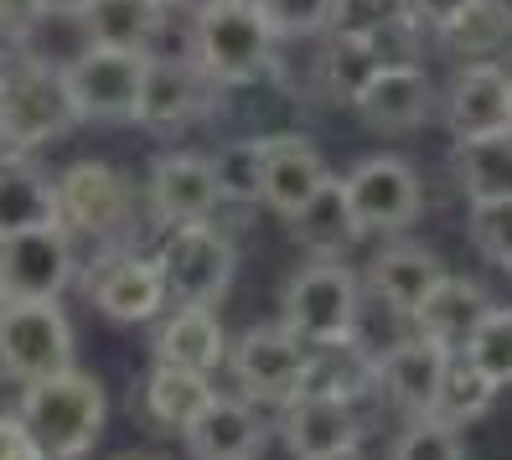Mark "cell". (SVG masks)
<instances>
[{
	"mask_svg": "<svg viewBox=\"0 0 512 460\" xmlns=\"http://www.w3.org/2000/svg\"><path fill=\"white\" fill-rule=\"evenodd\" d=\"M104 414H109L104 383L78 373V367H63V373H52V378L26 383L16 419L26 424V435L37 440V450L47 460H78L99 440Z\"/></svg>",
	"mask_w": 512,
	"mask_h": 460,
	"instance_id": "obj_1",
	"label": "cell"
},
{
	"mask_svg": "<svg viewBox=\"0 0 512 460\" xmlns=\"http://www.w3.org/2000/svg\"><path fill=\"white\" fill-rule=\"evenodd\" d=\"M73 99L63 68H47L42 57H26V63L0 68V145L6 150H32L42 140H57L73 130Z\"/></svg>",
	"mask_w": 512,
	"mask_h": 460,
	"instance_id": "obj_2",
	"label": "cell"
},
{
	"mask_svg": "<svg viewBox=\"0 0 512 460\" xmlns=\"http://www.w3.org/2000/svg\"><path fill=\"white\" fill-rule=\"evenodd\" d=\"M275 32L254 0H207L192 26V63L213 83H249L264 73Z\"/></svg>",
	"mask_w": 512,
	"mask_h": 460,
	"instance_id": "obj_3",
	"label": "cell"
},
{
	"mask_svg": "<svg viewBox=\"0 0 512 460\" xmlns=\"http://www.w3.org/2000/svg\"><path fill=\"white\" fill-rule=\"evenodd\" d=\"M145 63H150V52L140 47H109V42L78 47L63 63V83H68L78 119H135Z\"/></svg>",
	"mask_w": 512,
	"mask_h": 460,
	"instance_id": "obj_4",
	"label": "cell"
},
{
	"mask_svg": "<svg viewBox=\"0 0 512 460\" xmlns=\"http://www.w3.org/2000/svg\"><path fill=\"white\" fill-rule=\"evenodd\" d=\"M73 367V326L57 300H11L0 311V373L21 388Z\"/></svg>",
	"mask_w": 512,
	"mask_h": 460,
	"instance_id": "obj_5",
	"label": "cell"
},
{
	"mask_svg": "<svg viewBox=\"0 0 512 460\" xmlns=\"http://www.w3.org/2000/svg\"><path fill=\"white\" fill-rule=\"evenodd\" d=\"M357 321V280L337 259H316L285 285V326L306 347L347 342Z\"/></svg>",
	"mask_w": 512,
	"mask_h": 460,
	"instance_id": "obj_6",
	"label": "cell"
},
{
	"mask_svg": "<svg viewBox=\"0 0 512 460\" xmlns=\"http://www.w3.org/2000/svg\"><path fill=\"white\" fill-rule=\"evenodd\" d=\"M156 269L182 305H213L233 285V243L207 223H182L166 238Z\"/></svg>",
	"mask_w": 512,
	"mask_h": 460,
	"instance_id": "obj_7",
	"label": "cell"
},
{
	"mask_svg": "<svg viewBox=\"0 0 512 460\" xmlns=\"http://www.w3.org/2000/svg\"><path fill=\"white\" fill-rule=\"evenodd\" d=\"M73 280V233L68 228H26L0 238V290L6 300H57Z\"/></svg>",
	"mask_w": 512,
	"mask_h": 460,
	"instance_id": "obj_8",
	"label": "cell"
},
{
	"mask_svg": "<svg viewBox=\"0 0 512 460\" xmlns=\"http://www.w3.org/2000/svg\"><path fill=\"white\" fill-rule=\"evenodd\" d=\"M52 197H57V228L83 233V238H109L130 218L125 176L104 161H73L52 181Z\"/></svg>",
	"mask_w": 512,
	"mask_h": 460,
	"instance_id": "obj_9",
	"label": "cell"
},
{
	"mask_svg": "<svg viewBox=\"0 0 512 460\" xmlns=\"http://www.w3.org/2000/svg\"><path fill=\"white\" fill-rule=\"evenodd\" d=\"M233 378L254 398L290 404L295 393H306L311 352L290 326H254V331L238 336V347H233Z\"/></svg>",
	"mask_w": 512,
	"mask_h": 460,
	"instance_id": "obj_10",
	"label": "cell"
},
{
	"mask_svg": "<svg viewBox=\"0 0 512 460\" xmlns=\"http://www.w3.org/2000/svg\"><path fill=\"white\" fill-rule=\"evenodd\" d=\"M342 192H347L357 233L404 228V223L419 218V176L399 156H368V161H357L342 176Z\"/></svg>",
	"mask_w": 512,
	"mask_h": 460,
	"instance_id": "obj_11",
	"label": "cell"
},
{
	"mask_svg": "<svg viewBox=\"0 0 512 460\" xmlns=\"http://www.w3.org/2000/svg\"><path fill=\"white\" fill-rule=\"evenodd\" d=\"M280 440L295 460H326L337 450H352L363 445V419H357L352 398L342 393H295L285 404V419H280Z\"/></svg>",
	"mask_w": 512,
	"mask_h": 460,
	"instance_id": "obj_12",
	"label": "cell"
},
{
	"mask_svg": "<svg viewBox=\"0 0 512 460\" xmlns=\"http://www.w3.org/2000/svg\"><path fill=\"white\" fill-rule=\"evenodd\" d=\"M326 187V161L306 135H269L259 140V202L280 218H295Z\"/></svg>",
	"mask_w": 512,
	"mask_h": 460,
	"instance_id": "obj_13",
	"label": "cell"
},
{
	"mask_svg": "<svg viewBox=\"0 0 512 460\" xmlns=\"http://www.w3.org/2000/svg\"><path fill=\"white\" fill-rule=\"evenodd\" d=\"M445 125L456 140L512 130V68L471 63L445 88Z\"/></svg>",
	"mask_w": 512,
	"mask_h": 460,
	"instance_id": "obj_14",
	"label": "cell"
},
{
	"mask_svg": "<svg viewBox=\"0 0 512 460\" xmlns=\"http://www.w3.org/2000/svg\"><path fill=\"white\" fill-rule=\"evenodd\" d=\"M435 109V83L425 78L419 63H383L373 83L357 94V114L378 135H404L414 125H425Z\"/></svg>",
	"mask_w": 512,
	"mask_h": 460,
	"instance_id": "obj_15",
	"label": "cell"
},
{
	"mask_svg": "<svg viewBox=\"0 0 512 460\" xmlns=\"http://www.w3.org/2000/svg\"><path fill=\"white\" fill-rule=\"evenodd\" d=\"M202 109H207V73L192 57H150L145 83H140V104H135V125L182 130Z\"/></svg>",
	"mask_w": 512,
	"mask_h": 460,
	"instance_id": "obj_16",
	"label": "cell"
},
{
	"mask_svg": "<svg viewBox=\"0 0 512 460\" xmlns=\"http://www.w3.org/2000/svg\"><path fill=\"white\" fill-rule=\"evenodd\" d=\"M88 300H94L109 321L140 326V321H150L166 305V285H161V269L150 259L109 254V259L94 264V274H88Z\"/></svg>",
	"mask_w": 512,
	"mask_h": 460,
	"instance_id": "obj_17",
	"label": "cell"
},
{
	"mask_svg": "<svg viewBox=\"0 0 512 460\" xmlns=\"http://www.w3.org/2000/svg\"><path fill=\"white\" fill-rule=\"evenodd\" d=\"M445 357H450V347H440L435 336L419 331V336H409V342H399V347H388L373 362V383L388 393V404H399L409 419H419V414H430V404H435Z\"/></svg>",
	"mask_w": 512,
	"mask_h": 460,
	"instance_id": "obj_18",
	"label": "cell"
},
{
	"mask_svg": "<svg viewBox=\"0 0 512 460\" xmlns=\"http://www.w3.org/2000/svg\"><path fill=\"white\" fill-rule=\"evenodd\" d=\"M150 202L166 223H207V212L223 202V187H218V171L213 161L202 156H187V150H176V156H161L150 166Z\"/></svg>",
	"mask_w": 512,
	"mask_h": 460,
	"instance_id": "obj_19",
	"label": "cell"
},
{
	"mask_svg": "<svg viewBox=\"0 0 512 460\" xmlns=\"http://www.w3.org/2000/svg\"><path fill=\"white\" fill-rule=\"evenodd\" d=\"M187 445L197 460H259L264 450V419L249 404H233V398H213L197 424L187 429Z\"/></svg>",
	"mask_w": 512,
	"mask_h": 460,
	"instance_id": "obj_20",
	"label": "cell"
},
{
	"mask_svg": "<svg viewBox=\"0 0 512 460\" xmlns=\"http://www.w3.org/2000/svg\"><path fill=\"white\" fill-rule=\"evenodd\" d=\"M487 311H492V300H487V290H481L476 280H450V274H440V285L425 295V305H419L409 321L425 336H435L440 347L461 352Z\"/></svg>",
	"mask_w": 512,
	"mask_h": 460,
	"instance_id": "obj_21",
	"label": "cell"
},
{
	"mask_svg": "<svg viewBox=\"0 0 512 460\" xmlns=\"http://www.w3.org/2000/svg\"><path fill=\"white\" fill-rule=\"evenodd\" d=\"M440 259L430 249H414V243H394V249H383L373 259V295L388 305V311L399 316H414L425 295L440 285Z\"/></svg>",
	"mask_w": 512,
	"mask_h": 460,
	"instance_id": "obj_22",
	"label": "cell"
},
{
	"mask_svg": "<svg viewBox=\"0 0 512 460\" xmlns=\"http://www.w3.org/2000/svg\"><path fill=\"white\" fill-rule=\"evenodd\" d=\"M47 223H57L52 176H42V166H32L26 156H6L0 161V238Z\"/></svg>",
	"mask_w": 512,
	"mask_h": 460,
	"instance_id": "obj_23",
	"label": "cell"
},
{
	"mask_svg": "<svg viewBox=\"0 0 512 460\" xmlns=\"http://www.w3.org/2000/svg\"><path fill=\"white\" fill-rule=\"evenodd\" d=\"M223 357H228V336L207 305H182L156 342V362L192 367V373H207V378H213V367H223Z\"/></svg>",
	"mask_w": 512,
	"mask_h": 460,
	"instance_id": "obj_24",
	"label": "cell"
},
{
	"mask_svg": "<svg viewBox=\"0 0 512 460\" xmlns=\"http://www.w3.org/2000/svg\"><path fill=\"white\" fill-rule=\"evenodd\" d=\"M213 383L207 373H192V367H171V362H156V373L145 378V409L161 429H187L197 424V414L213 404Z\"/></svg>",
	"mask_w": 512,
	"mask_h": 460,
	"instance_id": "obj_25",
	"label": "cell"
},
{
	"mask_svg": "<svg viewBox=\"0 0 512 460\" xmlns=\"http://www.w3.org/2000/svg\"><path fill=\"white\" fill-rule=\"evenodd\" d=\"M456 176L471 202H507L512 197V130L471 135L456 145Z\"/></svg>",
	"mask_w": 512,
	"mask_h": 460,
	"instance_id": "obj_26",
	"label": "cell"
},
{
	"mask_svg": "<svg viewBox=\"0 0 512 460\" xmlns=\"http://www.w3.org/2000/svg\"><path fill=\"white\" fill-rule=\"evenodd\" d=\"M290 228H295V238L306 243L311 254H321V259H337L347 243L357 238V223H352V207H347V192H342V176H326V187L306 202L290 218Z\"/></svg>",
	"mask_w": 512,
	"mask_h": 460,
	"instance_id": "obj_27",
	"label": "cell"
},
{
	"mask_svg": "<svg viewBox=\"0 0 512 460\" xmlns=\"http://www.w3.org/2000/svg\"><path fill=\"white\" fill-rule=\"evenodd\" d=\"M440 42L456 57H471V63H497L512 47V6L507 0H471V6L440 32Z\"/></svg>",
	"mask_w": 512,
	"mask_h": 460,
	"instance_id": "obj_28",
	"label": "cell"
},
{
	"mask_svg": "<svg viewBox=\"0 0 512 460\" xmlns=\"http://www.w3.org/2000/svg\"><path fill=\"white\" fill-rule=\"evenodd\" d=\"M492 398H497V383L481 373V367L466 357V352H450L445 357V373H440V388H435V404L430 414L445 419V424H471L492 409Z\"/></svg>",
	"mask_w": 512,
	"mask_h": 460,
	"instance_id": "obj_29",
	"label": "cell"
},
{
	"mask_svg": "<svg viewBox=\"0 0 512 460\" xmlns=\"http://www.w3.org/2000/svg\"><path fill=\"white\" fill-rule=\"evenodd\" d=\"M378 68H383V52H378L373 32H342L337 42L326 47V63H321L326 88L337 99H347V104H357V94L373 83Z\"/></svg>",
	"mask_w": 512,
	"mask_h": 460,
	"instance_id": "obj_30",
	"label": "cell"
},
{
	"mask_svg": "<svg viewBox=\"0 0 512 460\" xmlns=\"http://www.w3.org/2000/svg\"><path fill=\"white\" fill-rule=\"evenodd\" d=\"M461 352H466L497 388H512V305H492Z\"/></svg>",
	"mask_w": 512,
	"mask_h": 460,
	"instance_id": "obj_31",
	"label": "cell"
},
{
	"mask_svg": "<svg viewBox=\"0 0 512 460\" xmlns=\"http://www.w3.org/2000/svg\"><path fill=\"white\" fill-rule=\"evenodd\" d=\"M83 16H88V32H94V42H109V47H140V52H145L150 11L135 6V0H94V6H88Z\"/></svg>",
	"mask_w": 512,
	"mask_h": 460,
	"instance_id": "obj_32",
	"label": "cell"
},
{
	"mask_svg": "<svg viewBox=\"0 0 512 460\" xmlns=\"http://www.w3.org/2000/svg\"><path fill=\"white\" fill-rule=\"evenodd\" d=\"M254 6L275 37H311V32H326L342 16L347 0H254Z\"/></svg>",
	"mask_w": 512,
	"mask_h": 460,
	"instance_id": "obj_33",
	"label": "cell"
},
{
	"mask_svg": "<svg viewBox=\"0 0 512 460\" xmlns=\"http://www.w3.org/2000/svg\"><path fill=\"white\" fill-rule=\"evenodd\" d=\"M388 460H466V450H461L456 424H445L435 414H419V419H409V429L394 440Z\"/></svg>",
	"mask_w": 512,
	"mask_h": 460,
	"instance_id": "obj_34",
	"label": "cell"
},
{
	"mask_svg": "<svg viewBox=\"0 0 512 460\" xmlns=\"http://www.w3.org/2000/svg\"><path fill=\"white\" fill-rule=\"evenodd\" d=\"M471 243L492 264L512 269V197L507 202H471Z\"/></svg>",
	"mask_w": 512,
	"mask_h": 460,
	"instance_id": "obj_35",
	"label": "cell"
},
{
	"mask_svg": "<svg viewBox=\"0 0 512 460\" xmlns=\"http://www.w3.org/2000/svg\"><path fill=\"white\" fill-rule=\"evenodd\" d=\"M223 197H259V140H233L223 156H213Z\"/></svg>",
	"mask_w": 512,
	"mask_h": 460,
	"instance_id": "obj_36",
	"label": "cell"
},
{
	"mask_svg": "<svg viewBox=\"0 0 512 460\" xmlns=\"http://www.w3.org/2000/svg\"><path fill=\"white\" fill-rule=\"evenodd\" d=\"M0 460H47L16 414H0Z\"/></svg>",
	"mask_w": 512,
	"mask_h": 460,
	"instance_id": "obj_37",
	"label": "cell"
},
{
	"mask_svg": "<svg viewBox=\"0 0 512 460\" xmlns=\"http://www.w3.org/2000/svg\"><path fill=\"white\" fill-rule=\"evenodd\" d=\"M471 0H409V21L430 26V32H445L450 21H456Z\"/></svg>",
	"mask_w": 512,
	"mask_h": 460,
	"instance_id": "obj_38",
	"label": "cell"
},
{
	"mask_svg": "<svg viewBox=\"0 0 512 460\" xmlns=\"http://www.w3.org/2000/svg\"><path fill=\"white\" fill-rule=\"evenodd\" d=\"M37 21H42L37 0H0V32L6 37H26Z\"/></svg>",
	"mask_w": 512,
	"mask_h": 460,
	"instance_id": "obj_39",
	"label": "cell"
},
{
	"mask_svg": "<svg viewBox=\"0 0 512 460\" xmlns=\"http://www.w3.org/2000/svg\"><path fill=\"white\" fill-rule=\"evenodd\" d=\"M94 0H37V11L42 16H83Z\"/></svg>",
	"mask_w": 512,
	"mask_h": 460,
	"instance_id": "obj_40",
	"label": "cell"
},
{
	"mask_svg": "<svg viewBox=\"0 0 512 460\" xmlns=\"http://www.w3.org/2000/svg\"><path fill=\"white\" fill-rule=\"evenodd\" d=\"M326 460H368L363 445H352V450H337V455H326Z\"/></svg>",
	"mask_w": 512,
	"mask_h": 460,
	"instance_id": "obj_41",
	"label": "cell"
},
{
	"mask_svg": "<svg viewBox=\"0 0 512 460\" xmlns=\"http://www.w3.org/2000/svg\"><path fill=\"white\" fill-rule=\"evenodd\" d=\"M135 6H145V11H161V6H171V0H135Z\"/></svg>",
	"mask_w": 512,
	"mask_h": 460,
	"instance_id": "obj_42",
	"label": "cell"
},
{
	"mask_svg": "<svg viewBox=\"0 0 512 460\" xmlns=\"http://www.w3.org/2000/svg\"><path fill=\"white\" fill-rule=\"evenodd\" d=\"M6 305H11V300H6V290H0V311H6Z\"/></svg>",
	"mask_w": 512,
	"mask_h": 460,
	"instance_id": "obj_43",
	"label": "cell"
}]
</instances>
